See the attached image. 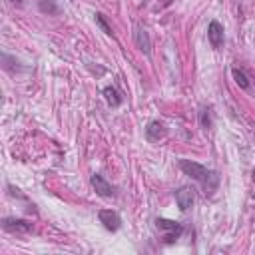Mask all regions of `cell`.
I'll use <instances>...</instances> for the list:
<instances>
[{
    "label": "cell",
    "instance_id": "cell-2",
    "mask_svg": "<svg viewBox=\"0 0 255 255\" xmlns=\"http://www.w3.org/2000/svg\"><path fill=\"white\" fill-rule=\"evenodd\" d=\"M155 227L161 231L163 243H173V241L179 239V235L183 233V225H181L179 221L165 219V217H157V219H155Z\"/></svg>",
    "mask_w": 255,
    "mask_h": 255
},
{
    "label": "cell",
    "instance_id": "cell-6",
    "mask_svg": "<svg viewBox=\"0 0 255 255\" xmlns=\"http://www.w3.org/2000/svg\"><path fill=\"white\" fill-rule=\"evenodd\" d=\"M207 40L211 44V48H221L223 46V26L217 20H211L207 26Z\"/></svg>",
    "mask_w": 255,
    "mask_h": 255
},
{
    "label": "cell",
    "instance_id": "cell-1",
    "mask_svg": "<svg viewBox=\"0 0 255 255\" xmlns=\"http://www.w3.org/2000/svg\"><path fill=\"white\" fill-rule=\"evenodd\" d=\"M177 165H179V169H181L185 175H189L191 179L199 181V183L203 185L205 193H213V191L217 189V185H219V173H217V171L207 169L205 165H201V163H197V161H191V159H179Z\"/></svg>",
    "mask_w": 255,
    "mask_h": 255
},
{
    "label": "cell",
    "instance_id": "cell-10",
    "mask_svg": "<svg viewBox=\"0 0 255 255\" xmlns=\"http://www.w3.org/2000/svg\"><path fill=\"white\" fill-rule=\"evenodd\" d=\"M102 94H104V100L108 102L110 108H118V106L122 104V96H120V92H118L114 86H106V88L102 90Z\"/></svg>",
    "mask_w": 255,
    "mask_h": 255
},
{
    "label": "cell",
    "instance_id": "cell-15",
    "mask_svg": "<svg viewBox=\"0 0 255 255\" xmlns=\"http://www.w3.org/2000/svg\"><path fill=\"white\" fill-rule=\"evenodd\" d=\"M10 2H12L14 6H18V8H22V6H24V0H10Z\"/></svg>",
    "mask_w": 255,
    "mask_h": 255
},
{
    "label": "cell",
    "instance_id": "cell-12",
    "mask_svg": "<svg viewBox=\"0 0 255 255\" xmlns=\"http://www.w3.org/2000/svg\"><path fill=\"white\" fill-rule=\"evenodd\" d=\"M231 76H233L235 84H237L241 90H247V88H249V80H247V76H245V72H243V70L233 68V70H231Z\"/></svg>",
    "mask_w": 255,
    "mask_h": 255
},
{
    "label": "cell",
    "instance_id": "cell-4",
    "mask_svg": "<svg viewBox=\"0 0 255 255\" xmlns=\"http://www.w3.org/2000/svg\"><path fill=\"white\" fill-rule=\"evenodd\" d=\"M165 135H167V128H165L163 122H159V120H151V122L147 124V128H145V137H147V141L155 143V141L163 139Z\"/></svg>",
    "mask_w": 255,
    "mask_h": 255
},
{
    "label": "cell",
    "instance_id": "cell-13",
    "mask_svg": "<svg viewBox=\"0 0 255 255\" xmlns=\"http://www.w3.org/2000/svg\"><path fill=\"white\" fill-rule=\"evenodd\" d=\"M199 124H201L203 129H209V128H211L213 120H211V108H209V106H203V108L199 110Z\"/></svg>",
    "mask_w": 255,
    "mask_h": 255
},
{
    "label": "cell",
    "instance_id": "cell-5",
    "mask_svg": "<svg viewBox=\"0 0 255 255\" xmlns=\"http://www.w3.org/2000/svg\"><path fill=\"white\" fill-rule=\"evenodd\" d=\"M2 227H4V231H10V233H28L32 229V223L26 221V219L4 217L2 219Z\"/></svg>",
    "mask_w": 255,
    "mask_h": 255
},
{
    "label": "cell",
    "instance_id": "cell-7",
    "mask_svg": "<svg viewBox=\"0 0 255 255\" xmlns=\"http://www.w3.org/2000/svg\"><path fill=\"white\" fill-rule=\"evenodd\" d=\"M90 181H92V187L96 189V193H98L100 197H112V195H114V185L108 183L100 173H94V175L90 177Z\"/></svg>",
    "mask_w": 255,
    "mask_h": 255
},
{
    "label": "cell",
    "instance_id": "cell-8",
    "mask_svg": "<svg viewBox=\"0 0 255 255\" xmlns=\"http://www.w3.org/2000/svg\"><path fill=\"white\" fill-rule=\"evenodd\" d=\"M193 189L191 187H179L175 191V201H177V207L181 211H187L191 205H193Z\"/></svg>",
    "mask_w": 255,
    "mask_h": 255
},
{
    "label": "cell",
    "instance_id": "cell-3",
    "mask_svg": "<svg viewBox=\"0 0 255 255\" xmlns=\"http://www.w3.org/2000/svg\"><path fill=\"white\" fill-rule=\"evenodd\" d=\"M98 219H100V223H102L108 231H112V233L122 227V219H120V215H118L114 209H100V211H98Z\"/></svg>",
    "mask_w": 255,
    "mask_h": 255
},
{
    "label": "cell",
    "instance_id": "cell-11",
    "mask_svg": "<svg viewBox=\"0 0 255 255\" xmlns=\"http://www.w3.org/2000/svg\"><path fill=\"white\" fill-rule=\"evenodd\" d=\"M38 10H40L42 14H48V16L60 14V8H58V4H56L54 0H40V2H38Z\"/></svg>",
    "mask_w": 255,
    "mask_h": 255
},
{
    "label": "cell",
    "instance_id": "cell-9",
    "mask_svg": "<svg viewBox=\"0 0 255 255\" xmlns=\"http://www.w3.org/2000/svg\"><path fill=\"white\" fill-rule=\"evenodd\" d=\"M133 40H135V46L141 50V52H145V54H149L151 52V42H149V36H147V32L143 30V28H135V32H133Z\"/></svg>",
    "mask_w": 255,
    "mask_h": 255
},
{
    "label": "cell",
    "instance_id": "cell-14",
    "mask_svg": "<svg viewBox=\"0 0 255 255\" xmlns=\"http://www.w3.org/2000/svg\"><path fill=\"white\" fill-rule=\"evenodd\" d=\"M96 26H98L104 34H108V36H112V34H114V32H112V28H110V24L106 22V16H104V14H100V12L96 14Z\"/></svg>",
    "mask_w": 255,
    "mask_h": 255
}]
</instances>
